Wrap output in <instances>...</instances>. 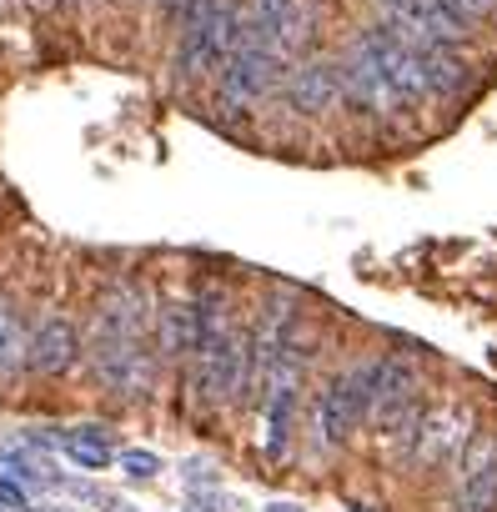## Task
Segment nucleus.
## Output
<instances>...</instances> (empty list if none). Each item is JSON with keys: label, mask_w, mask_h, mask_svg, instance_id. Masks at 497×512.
I'll return each instance as SVG.
<instances>
[{"label": "nucleus", "mask_w": 497, "mask_h": 512, "mask_svg": "<svg viewBox=\"0 0 497 512\" xmlns=\"http://www.w3.org/2000/svg\"><path fill=\"white\" fill-rule=\"evenodd\" d=\"M236 31H241V0H196L191 16L176 26V56H171L176 81L216 76V66L236 51Z\"/></svg>", "instance_id": "obj_1"}, {"label": "nucleus", "mask_w": 497, "mask_h": 512, "mask_svg": "<svg viewBox=\"0 0 497 512\" xmlns=\"http://www.w3.org/2000/svg\"><path fill=\"white\" fill-rule=\"evenodd\" d=\"M91 377L101 392L111 397H141L156 377V362L146 352V337H131V332H106V327H91Z\"/></svg>", "instance_id": "obj_2"}, {"label": "nucleus", "mask_w": 497, "mask_h": 512, "mask_svg": "<svg viewBox=\"0 0 497 512\" xmlns=\"http://www.w3.org/2000/svg\"><path fill=\"white\" fill-rule=\"evenodd\" d=\"M287 61H292V56L267 51V46H241V51H231V56L216 66V106H221V111H252L257 101H267V96L282 86Z\"/></svg>", "instance_id": "obj_3"}, {"label": "nucleus", "mask_w": 497, "mask_h": 512, "mask_svg": "<svg viewBox=\"0 0 497 512\" xmlns=\"http://www.w3.org/2000/svg\"><path fill=\"white\" fill-rule=\"evenodd\" d=\"M367 417H372V362L327 382V392L317 397V442L342 447Z\"/></svg>", "instance_id": "obj_4"}, {"label": "nucleus", "mask_w": 497, "mask_h": 512, "mask_svg": "<svg viewBox=\"0 0 497 512\" xmlns=\"http://www.w3.org/2000/svg\"><path fill=\"white\" fill-rule=\"evenodd\" d=\"M382 76H387V86L397 91V101H402V111L407 106H417V101H427V86H422V66H417V46L407 41V36H397L387 21L382 26H372V31H362L357 41H352Z\"/></svg>", "instance_id": "obj_5"}, {"label": "nucleus", "mask_w": 497, "mask_h": 512, "mask_svg": "<svg viewBox=\"0 0 497 512\" xmlns=\"http://www.w3.org/2000/svg\"><path fill=\"white\" fill-rule=\"evenodd\" d=\"M282 96L297 116H327L342 106V76H337V61L327 56H307L297 66H287L282 76Z\"/></svg>", "instance_id": "obj_6"}, {"label": "nucleus", "mask_w": 497, "mask_h": 512, "mask_svg": "<svg viewBox=\"0 0 497 512\" xmlns=\"http://www.w3.org/2000/svg\"><path fill=\"white\" fill-rule=\"evenodd\" d=\"M412 412H417V367L402 362V357L372 362V417L367 422L397 432Z\"/></svg>", "instance_id": "obj_7"}, {"label": "nucleus", "mask_w": 497, "mask_h": 512, "mask_svg": "<svg viewBox=\"0 0 497 512\" xmlns=\"http://www.w3.org/2000/svg\"><path fill=\"white\" fill-rule=\"evenodd\" d=\"M81 352H86V347H81L76 322H66V317H41V322L31 327V342H26V367L41 372V377H66V372H76Z\"/></svg>", "instance_id": "obj_8"}, {"label": "nucleus", "mask_w": 497, "mask_h": 512, "mask_svg": "<svg viewBox=\"0 0 497 512\" xmlns=\"http://www.w3.org/2000/svg\"><path fill=\"white\" fill-rule=\"evenodd\" d=\"M337 76H342V101L347 106H357V111H367V116H397L402 111V101H397V91L387 86V76L352 46L347 51V61H337Z\"/></svg>", "instance_id": "obj_9"}, {"label": "nucleus", "mask_w": 497, "mask_h": 512, "mask_svg": "<svg viewBox=\"0 0 497 512\" xmlns=\"http://www.w3.org/2000/svg\"><path fill=\"white\" fill-rule=\"evenodd\" d=\"M457 512H497V437H472L467 442Z\"/></svg>", "instance_id": "obj_10"}, {"label": "nucleus", "mask_w": 497, "mask_h": 512, "mask_svg": "<svg viewBox=\"0 0 497 512\" xmlns=\"http://www.w3.org/2000/svg\"><path fill=\"white\" fill-rule=\"evenodd\" d=\"M467 417L462 412H422V422L412 427V437H407V462L412 467H437V462H447L457 447H462V427Z\"/></svg>", "instance_id": "obj_11"}, {"label": "nucleus", "mask_w": 497, "mask_h": 512, "mask_svg": "<svg viewBox=\"0 0 497 512\" xmlns=\"http://www.w3.org/2000/svg\"><path fill=\"white\" fill-rule=\"evenodd\" d=\"M417 66H422L427 96H442V101L447 96H462L467 81H472V71L457 56V46H442V41H417Z\"/></svg>", "instance_id": "obj_12"}, {"label": "nucleus", "mask_w": 497, "mask_h": 512, "mask_svg": "<svg viewBox=\"0 0 497 512\" xmlns=\"http://www.w3.org/2000/svg\"><path fill=\"white\" fill-rule=\"evenodd\" d=\"M156 342H161V357H166V362H186V357L196 352V312H191V302L161 307V317H156Z\"/></svg>", "instance_id": "obj_13"}, {"label": "nucleus", "mask_w": 497, "mask_h": 512, "mask_svg": "<svg viewBox=\"0 0 497 512\" xmlns=\"http://www.w3.org/2000/svg\"><path fill=\"white\" fill-rule=\"evenodd\" d=\"M26 342H31V332H26L21 312H16L11 302H0V382H16V377H21V367H26Z\"/></svg>", "instance_id": "obj_14"}, {"label": "nucleus", "mask_w": 497, "mask_h": 512, "mask_svg": "<svg viewBox=\"0 0 497 512\" xmlns=\"http://www.w3.org/2000/svg\"><path fill=\"white\" fill-rule=\"evenodd\" d=\"M56 447L76 462V467H86V472H101L106 462H111V447L106 442H91V437H81L76 427H56Z\"/></svg>", "instance_id": "obj_15"}, {"label": "nucleus", "mask_w": 497, "mask_h": 512, "mask_svg": "<svg viewBox=\"0 0 497 512\" xmlns=\"http://www.w3.org/2000/svg\"><path fill=\"white\" fill-rule=\"evenodd\" d=\"M6 467H11V477L21 482V487H61V477H56V467L46 462V457H26V452H6Z\"/></svg>", "instance_id": "obj_16"}, {"label": "nucleus", "mask_w": 497, "mask_h": 512, "mask_svg": "<svg viewBox=\"0 0 497 512\" xmlns=\"http://www.w3.org/2000/svg\"><path fill=\"white\" fill-rule=\"evenodd\" d=\"M116 462H121V472H126V477H136V482H146V477H156V472H161V457H156V452H141V447H126Z\"/></svg>", "instance_id": "obj_17"}, {"label": "nucleus", "mask_w": 497, "mask_h": 512, "mask_svg": "<svg viewBox=\"0 0 497 512\" xmlns=\"http://www.w3.org/2000/svg\"><path fill=\"white\" fill-rule=\"evenodd\" d=\"M151 6H156V16H161V21L181 26V21L191 16V6H196V0H151Z\"/></svg>", "instance_id": "obj_18"}, {"label": "nucleus", "mask_w": 497, "mask_h": 512, "mask_svg": "<svg viewBox=\"0 0 497 512\" xmlns=\"http://www.w3.org/2000/svg\"><path fill=\"white\" fill-rule=\"evenodd\" d=\"M452 11H462L467 21H487L497 16V0H452Z\"/></svg>", "instance_id": "obj_19"}, {"label": "nucleus", "mask_w": 497, "mask_h": 512, "mask_svg": "<svg viewBox=\"0 0 497 512\" xmlns=\"http://www.w3.org/2000/svg\"><path fill=\"white\" fill-rule=\"evenodd\" d=\"M0 507H26V487L16 477H0Z\"/></svg>", "instance_id": "obj_20"}, {"label": "nucleus", "mask_w": 497, "mask_h": 512, "mask_svg": "<svg viewBox=\"0 0 497 512\" xmlns=\"http://www.w3.org/2000/svg\"><path fill=\"white\" fill-rule=\"evenodd\" d=\"M267 512H302V507H297V502H272Z\"/></svg>", "instance_id": "obj_21"}, {"label": "nucleus", "mask_w": 497, "mask_h": 512, "mask_svg": "<svg viewBox=\"0 0 497 512\" xmlns=\"http://www.w3.org/2000/svg\"><path fill=\"white\" fill-rule=\"evenodd\" d=\"M31 6H41V11H56V6H61V0H31Z\"/></svg>", "instance_id": "obj_22"}, {"label": "nucleus", "mask_w": 497, "mask_h": 512, "mask_svg": "<svg viewBox=\"0 0 497 512\" xmlns=\"http://www.w3.org/2000/svg\"><path fill=\"white\" fill-rule=\"evenodd\" d=\"M16 11V0H0V16H11Z\"/></svg>", "instance_id": "obj_23"}, {"label": "nucleus", "mask_w": 497, "mask_h": 512, "mask_svg": "<svg viewBox=\"0 0 497 512\" xmlns=\"http://www.w3.org/2000/svg\"><path fill=\"white\" fill-rule=\"evenodd\" d=\"M81 6H101V0H81Z\"/></svg>", "instance_id": "obj_24"}, {"label": "nucleus", "mask_w": 497, "mask_h": 512, "mask_svg": "<svg viewBox=\"0 0 497 512\" xmlns=\"http://www.w3.org/2000/svg\"><path fill=\"white\" fill-rule=\"evenodd\" d=\"M352 512H372V507H352Z\"/></svg>", "instance_id": "obj_25"}, {"label": "nucleus", "mask_w": 497, "mask_h": 512, "mask_svg": "<svg viewBox=\"0 0 497 512\" xmlns=\"http://www.w3.org/2000/svg\"><path fill=\"white\" fill-rule=\"evenodd\" d=\"M31 512H41V507H31Z\"/></svg>", "instance_id": "obj_26"}, {"label": "nucleus", "mask_w": 497, "mask_h": 512, "mask_svg": "<svg viewBox=\"0 0 497 512\" xmlns=\"http://www.w3.org/2000/svg\"><path fill=\"white\" fill-rule=\"evenodd\" d=\"M146 6H151V0H146Z\"/></svg>", "instance_id": "obj_27"}, {"label": "nucleus", "mask_w": 497, "mask_h": 512, "mask_svg": "<svg viewBox=\"0 0 497 512\" xmlns=\"http://www.w3.org/2000/svg\"><path fill=\"white\" fill-rule=\"evenodd\" d=\"M382 6H387V0H382Z\"/></svg>", "instance_id": "obj_28"}]
</instances>
